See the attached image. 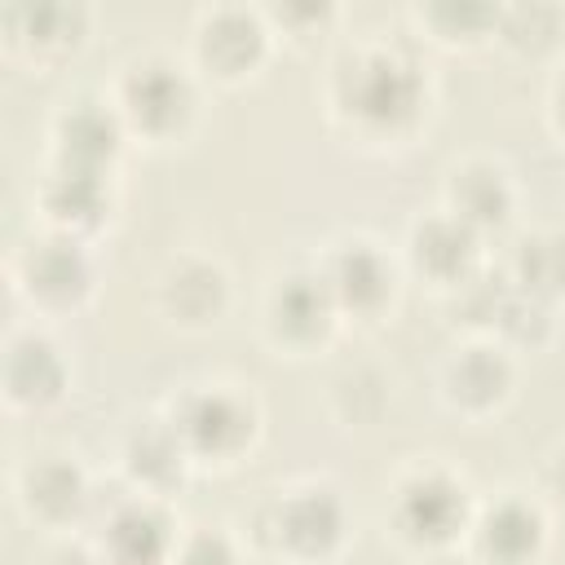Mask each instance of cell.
<instances>
[{
    "label": "cell",
    "mask_w": 565,
    "mask_h": 565,
    "mask_svg": "<svg viewBox=\"0 0 565 565\" xmlns=\"http://www.w3.org/2000/svg\"><path fill=\"white\" fill-rule=\"evenodd\" d=\"M13 282L35 313H71L93 296L97 265H93L84 238L40 230L18 247Z\"/></svg>",
    "instance_id": "6"
},
{
    "label": "cell",
    "mask_w": 565,
    "mask_h": 565,
    "mask_svg": "<svg viewBox=\"0 0 565 565\" xmlns=\"http://www.w3.org/2000/svg\"><path fill=\"white\" fill-rule=\"evenodd\" d=\"M18 503L44 530H71L88 516L93 486L71 455H40L18 472Z\"/></svg>",
    "instance_id": "18"
},
{
    "label": "cell",
    "mask_w": 565,
    "mask_h": 565,
    "mask_svg": "<svg viewBox=\"0 0 565 565\" xmlns=\"http://www.w3.org/2000/svg\"><path fill=\"white\" fill-rule=\"evenodd\" d=\"M490 335H499L503 349H525V344L539 349L552 335V305H543V300H534V296H525L508 282V291L494 309Z\"/></svg>",
    "instance_id": "23"
},
{
    "label": "cell",
    "mask_w": 565,
    "mask_h": 565,
    "mask_svg": "<svg viewBox=\"0 0 565 565\" xmlns=\"http://www.w3.org/2000/svg\"><path fill=\"white\" fill-rule=\"evenodd\" d=\"M512 384H516V366H512V349H503L494 335H472L463 340L446 362H441V375H437V388H441V402L468 419H481V415H494L508 397H512Z\"/></svg>",
    "instance_id": "12"
},
{
    "label": "cell",
    "mask_w": 565,
    "mask_h": 565,
    "mask_svg": "<svg viewBox=\"0 0 565 565\" xmlns=\"http://www.w3.org/2000/svg\"><path fill=\"white\" fill-rule=\"evenodd\" d=\"M503 278L543 300V305H556L565 296V234L561 230H530L516 238L508 265H503Z\"/></svg>",
    "instance_id": "22"
},
{
    "label": "cell",
    "mask_w": 565,
    "mask_h": 565,
    "mask_svg": "<svg viewBox=\"0 0 565 565\" xmlns=\"http://www.w3.org/2000/svg\"><path fill=\"white\" fill-rule=\"evenodd\" d=\"M265 18L278 22V26H287V31H296V35H305V26H318L322 31L335 13L327 4H282V9H265Z\"/></svg>",
    "instance_id": "27"
},
{
    "label": "cell",
    "mask_w": 565,
    "mask_h": 565,
    "mask_svg": "<svg viewBox=\"0 0 565 565\" xmlns=\"http://www.w3.org/2000/svg\"><path fill=\"white\" fill-rule=\"evenodd\" d=\"M190 463H238L260 437V406L243 384L199 380L185 384L163 411Z\"/></svg>",
    "instance_id": "3"
},
{
    "label": "cell",
    "mask_w": 565,
    "mask_h": 565,
    "mask_svg": "<svg viewBox=\"0 0 565 565\" xmlns=\"http://www.w3.org/2000/svg\"><path fill=\"white\" fill-rule=\"evenodd\" d=\"M547 106H552V124H556V132L565 137V66L552 75V93H547Z\"/></svg>",
    "instance_id": "29"
},
{
    "label": "cell",
    "mask_w": 565,
    "mask_h": 565,
    "mask_svg": "<svg viewBox=\"0 0 565 565\" xmlns=\"http://www.w3.org/2000/svg\"><path fill=\"white\" fill-rule=\"evenodd\" d=\"M565 13L552 4H508L494 13V40L512 53H543L556 44Z\"/></svg>",
    "instance_id": "24"
},
{
    "label": "cell",
    "mask_w": 565,
    "mask_h": 565,
    "mask_svg": "<svg viewBox=\"0 0 565 565\" xmlns=\"http://www.w3.org/2000/svg\"><path fill=\"white\" fill-rule=\"evenodd\" d=\"M177 534L181 530L159 499L128 494L106 508L93 547H97L102 565H168Z\"/></svg>",
    "instance_id": "14"
},
{
    "label": "cell",
    "mask_w": 565,
    "mask_h": 565,
    "mask_svg": "<svg viewBox=\"0 0 565 565\" xmlns=\"http://www.w3.org/2000/svg\"><path fill=\"white\" fill-rule=\"evenodd\" d=\"M256 525H260L256 539L274 556L291 565H322L344 547L349 508L331 481L305 477V481L269 490L265 503L256 508Z\"/></svg>",
    "instance_id": "2"
},
{
    "label": "cell",
    "mask_w": 565,
    "mask_h": 565,
    "mask_svg": "<svg viewBox=\"0 0 565 565\" xmlns=\"http://www.w3.org/2000/svg\"><path fill=\"white\" fill-rule=\"evenodd\" d=\"M265 49H269V18L256 9L216 4L194 18L190 53H194V66L212 75L216 84L247 79L265 62Z\"/></svg>",
    "instance_id": "11"
},
{
    "label": "cell",
    "mask_w": 565,
    "mask_h": 565,
    "mask_svg": "<svg viewBox=\"0 0 565 565\" xmlns=\"http://www.w3.org/2000/svg\"><path fill=\"white\" fill-rule=\"evenodd\" d=\"M110 102L119 106L128 137H146V141H177L185 137V128L194 124L199 110V88L190 66H181L168 53H137L132 62H124Z\"/></svg>",
    "instance_id": "5"
},
{
    "label": "cell",
    "mask_w": 565,
    "mask_h": 565,
    "mask_svg": "<svg viewBox=\"0 0 565 565\" xmlns=\"http://www.w3.org/2000/svg\"><path fill=\"white\" fill-rule=\"evenodd\" d=\"M168 565H243V556H238V543L225 530L194 525V530L177 534V547H172Z\"/></svg>",
    "instance_id": "26"
},
{
    "label": "cell",
    "mask_w": 565,
    "mask_h": 565,
    "mask_svg": "<svg viewBox=\"0 0 565 565\" xmlns=\"http://www.w3.org/2000/svg\"><path fill=\"white\" fill-rule=\"evenodd\" d=\"M260 322H265V335L274 349L313 353L335 335L340 309H335L322 274L313 265H296L269 282L265 305H260Z\"/></svg>",
    "instance_id": "8"
},
{
    "label": "cell",
    "mask_w": 565,
    "mask_h": 565,
    "mask_svg": "<svg viewBox=\"0 0 565 565\" xmlns=\"http://www.w3.org/2000/svg\"><path fill=\"white\" fill-rule=\"evenodd\" d=\"M472 512L477 503L468 481L441 463H415L388 490V530L415 552H441L459 543L472 525Z\"/></svg>",
    "instance_id": "4"
},
{
    "label": "cell",
    "mask_w": 565,
    "mask_h": 565,
    "mask_svg": "<svg viewBox=\"0 0 565 565\" xmlns=\"http://www.w3.org/2000/svg\"><path fill=\"white\" fill-rule=\"evenodd\" d=\"M494 13L499 9H486V4H428L419 9V22L446 44H472L494 35Z\"/></svg>",
    "instance_id": "25"
},
{
    "label": "cell",
    "mask_w": 565,
    "mask_h": 565,
    "mask_svg": "<svg viewBox=\"0 0 565 565\" xmlns=\"http://www.w3.org/2000/svg\"><path fill=\"white\" fill-rule=\"evenodd\" d=\"M331 110L366 137H402L419 124L424 75L397 49H358L331 71Z\"/></svg>",
    "instance_id": "1"
},
{
    "label": "cell",
    "mask_w": 565,
    "mask_h": 565,
    "mask_svg": "<svg viewBox=\"0 0 565 565\" xmlns=\"http://www.w3.org/2000/svg\"><path fill=\"white\" fill-rule=\"evenodd\" d=\"M0 384H4V402L13 411H49V406H57L66 397L71 362H66L62 344L49 331L13 327L4 335Z\"/></svg>",
    "instance_id": "13"
},
{
    "label": "cell",
    "mask_w": 565,
    "mask_h": 565,
    "mask_svg": "<svg viewBox=\"0 0 565 565\" xmlns=\"http://www.w3.org/2000/svg\"><path fill=\"white\" fill-rule=\"evenodd\" d=\"M463 539L477 565H539L547 552V512L539 499L503 490L490 503H477Z\"/></svg>",
    "instance_id": "10"
},
{
    "label": "cell",
    "mask_w": 565,
    "mask_h": 565,
    "mask_svg": "<svg viewBox=\"0 0 565 565\" xmlns=\"http://www.w3.org/2000/svg\"><path fill=\"white\" fill-rule=\"evenodd\" d=\"M4 26L13 31L9 40L35 57H66L84 44L88 13L79 4H22L4 13Z\"/></svg>",
    "instance_id": "21"
},
{
    "label": "cell",
    "mask_w": 565,
    "mask_h": 565,
    "mask_svg": "<svg viewBox=\"0 0 565 565\" xmlns=\"http://www.w3.org/2000/svg\"><path fill=\"white\" fill-rule=\"evenodd\" d=\"M53 565H102V556H97V547H62L53 556Z\"/></svg>",
    "instance_id": "30"
},
{
    "label": "cell",
    "mask_w": 565,
    "mask_h": 565,
    "mask_svg": "<svg viewBox=\"0 0 565 565\" xmlns=\"http://www.w3.org/2000/svg\"><path fill=\"white\" fill-rule=\"evenodd\" d=\"M119 468H124V477L132 481L137 494L159 499V494H168L172 486L185 481L190 455L181 450L172 424L163 415H154V419H141V424H132L124 433V441H119Z\"/></svg>",
    "instance_id": "20"
},
{
    "label": "cell",
    "mask_w": 565,
    "mask_h": 565,
    "mask_svg": "<svg viewBox=\"0 0 565 565\" xmlns=\"http://www.w3.org/2000/svg\"><path fill=\"white\" fill-rule=\"evenodd\" d=\"M446 212H455L481 238L516 216V181L499 159H459L446 172Z\"/></svg>",
    "instance_id": "19"
},
{
    "label": "cell",
    "mask_w": 565,
    "mask_h": 565,
    "mask_svg": "<svg viewBox=\"0 0 565 565\" xmlns=\"http://www.w3.org/2000/svg\"><path fill=\"white\" fill-rule=\"evenodd\" d=\"M543 490H547V499L565 503V441L543 459Z\"/></svg>",
    "instance_id": "28"
},
{
    "label": "cell",
    "mask_w": 565,
    "mask_h": 565,
    "mask_svg": "<svg viewBox=\"0 0 565 565\" xmlns=\"http://www.w3.org/2000/svg\"><path fill=\"white\" fill-rule=\"evenodd\" d=\"M128 146V124L110 93H71L49 124V150L53 163L62 168H84V172H115L119 154Z\"/></svg>",
    "instance_id": "9"
},
{
    "label": "cell",
    "mask_w": 565,
    "mask_h": 565,
    "mask_svg": "<svg viewBox=\"0 0 565 565\" xmlns=\"http://www.w3.org/2000/svg\"><path fill=\"white\" fill-rule=\"evenodd\" d=\"M154 300L168 322L203 331V327L221 322V313L230 309V269L216 256L181 252L159 269Z\"/></svg>",
    "instance_id": "16"
},
{
    "label": "cell",
    "mask_w": 565,
    "mask_h": 565,
    "mask_svg": "<svg viewBox=\"0 0 565 565\" xmlns=\"http://www.w3.org/2000/svg\"><path fill=\"white\" fill-rule=\"evenodd\" d=\"M406 260L428 282H437L446 291H459L463 282H472L481 274V234L468 230L446 207L424 212L406 230Z\"/></svg>",
    "instance_id": "15"
},
{
    "label": "cell",
    "mask_w": 565,
    "mask_h": 565,
    "mask_svg": "<svg viewBox=\"0 0 565 565\" xmlns=\"http://www.w3.org/2000/svg\"><path fill=\"white\" fill-rule=\"evenodd\" d=\"M35 207L44 216V230L66 234V238H93L110 212H115V190L106 172H84V168H62L53 163L49 177L35 190Z\"/></svg>",
    "instance_id": "17"
},
{
    "label": "cell",
    "mask_w": 565,
    "mask_h": 565,
    "mask_svg": "<svg viewBox=\"0 0 565 565\" xmlns=\"http://www.w3.org/2000/svg\"><path fill=\"white\" fill-rule=\"evenodd\" d=\"M340 318H380L397 296V265L371 234H340L313 260Z\"/></svg>",
    "instance_id": "7"
}]
</instances>
